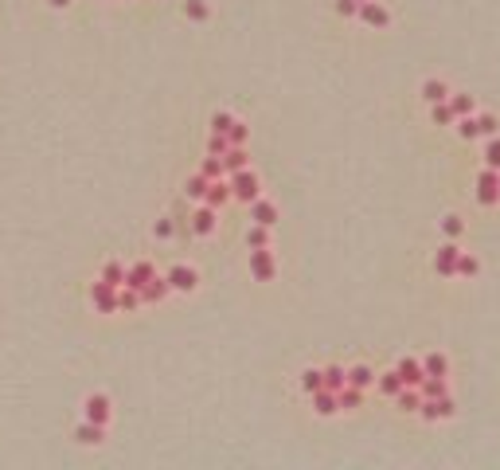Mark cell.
<instances>
[{
    "label": "cell",
    "instance_id": "cell-1",
    "mask_svg": "<svg viewBox=\"0 0 500 470\" xmlns=\"http://www.w3.org/2000/svg\"><path fill=\"white\" fill-rule=\"evenodd\" d=\"M227 184H231V200H243V204H250V200H258L262 196V184H258V172L246 165V169H238V172H231L227 177Z\"/></svg>",
    "mask_w": 500,
    "mask_h": 470
},
{
    "label": "cell",
    "instance_id": "cell-2",
    "mask_svg": "<svg viewBox=\"0 0 500 470\" xmlns=\"http://www.w3.org/2000/svg\"><path fill=\"white\" fill-rule=\"evenodd\" d=\"M477 200L485 204V208H497L500 204V169H480V177H477Z\"/></svg>",
    "mask_w": 500,
    "mask_h": 470
},
{
    "label": "cell",
    "instance_id": "cell-3",
    "mask_svg": "<svg viewBox=\"0 0 500 470\" xmlns=\"http://www.w3.org/2000/svg\"><path fill=\"white\" fill-rule=\"evenodd\" d=\"M165 279H168V286H172L176 294H192L199 286V270L188 267V263H176V267L165 270Z\"/></svg>",
    "mask_w": 500,
    "mask_h": 470
},
{
    "label": "cell",
    "instance_id": "cell-4",
    "mask_svg": "<svg viewBox=\"0 0 500 470\" xmlns=\"http://www.w3.org/2000/svg\"><path fill=\"white\" fill-rule=\"evenodd\" d=\"M250 274H255L258 282H274L278 274V259L270 247H250Z\"/></svg>",
    "mask_w": 500,
    "mask_h": 470
},
{
    "label": "cell",
    "instance_id": "cell-5",
    "mask_svg": "<svg viewBox=\"0 0 500 470\" xmlns=\"http://www.w3.org/2000/svg\"><path fill=\"white\" fill-rule=\"evenodd\" d=\"M418 416L426 423H438V420H453L457 416V408H453V400H450V392L446 396H434V400H422L418 404Z\"/></svg>",
    "mask_w": 500,
    "mask_h": 470
},
{
    "label": "cell",
    "instance_id": "cell-6",
    "mask_svg": "<svg viewBox=\"0 0 500 470\" xmlns=\"http://www.w3.org/2000/svg\"><path fill=\"white\" fill-rule=\"evenodd\" d=\"M109 416H114V404H109L106 392H90L86 404H82V420L90 423H109Z\"/></svg>",
    "mask_w": 500,
    "mask_h": 470
},
{
    "label": "cell",
    "instance_id": "cell-7",
    "mask_svg": "<svg viewBox=\"0 0 500 470\" xmlns=\"http://www.w3.org/2000/svg\"><path fill=\"white\" fill-rule=\"evenodd\" d=\"M356 16H360L368 28H391V12L383 8L379 0H360V8H356Z\"/></svg>",
    "mask_w": 500,
    "mask_h": 470
},
{
    "label": "cell",
    "instance_id": "cell-8",
    "mask_svg": "<svg viewBox=\"0 0 500 470\" xmlns=\"http://www.w3.org/2000/svg\"><path fill=\"white\" fill-rule=\"evenodd\" d=\"M90 302H94V310L98 314H118V286H109V282H94L90 286Z\"/></svg>",
    "mask_w": 500,
    "mask_h": 470
},
{
    "label": "cell",
    "instance_id": "cell-9",
    "mask_svg": "<svg viewBox=\"0 0 500 470\" xmlns=\"http://www.w3.org/2000/svg\"><path fill=\"white\" fill-rule=\"evenodd\" d=\"M457 255H461L457 240H446V243L438 247V255H434V270H438V274H446V279H453V270H457Z\"/></svg>",
    "mask_w": 500,
    "mask_h": 470
},
{
    "label": "cell",
    "instance_id": "cell-10",
    "mask_svg": "<svg viewBox=\"0 0 500 470\" xmlns=\"http://www.w3.org/2000/svg\"><path fill=\"white\" fill-rule=\"evenodd\" d=\"M215 228H219V208H207V204H199V208L192 212V231H196V235H211Z\"/></svg>",
    "mask_w": 500,
    "mask_h": 470
},
{
    "label": "cell",
    "instance_id": "cell-11",
    "mask_svg": "<svg viewBox=\"0 0 500 470\" xmlns=\"http://www.w3.org/2000/svg\"><path fill=\"white\" fill-rule=\"evenodd\" d=\"M395 372H399V381H402V388H418L422 384V360H414V357H402L399 365H395Z\"/></svg>",
    "mask_w": 500,
    "mask_h": 470
},
{
    "label": "cell",
    "instance_id": "cell-12",
    "mask_svg": "<svg viewBox=\"0 0 500 470\" xmlns=\"http://www.w3.org/2000/svg\"><path fill=\"white\" fill-rule=\"evenodd\" d=\"M153 274H157V267H153L149 259H141V263H133V267H126V286L129 291H141Z\"/></svg>",
    "mask_w": 500,
    "mask_h": 470
},
{
    "label": "cell",
    "instance_id": "cell-13",
    "mask_svg": "<svg viewBox=\"0 0 500 470\" xmlns=\"http://www.w3.org/2000/svg\"><path fill=\"white\" fill-rule=\"evenodd\" d=\"M137 294H141V302H165L168 294H172V286H168V279H165V274H153V279H149Z\"/></svg>",
    "mask_w": 500,
    "mask_h": 470
},
{
    "label": "cell",
    "instance_id": "cell-14",
    "mask_svg": "<svg viewBox=\"0 0 500 470\" xmlns=\"http://www.w3.org/2000/svg\"><path fill=\"white\" fill-rule=\"evenodd\" d=\"M75 439H79L82 447H98V443L106 439V423H90V420H82L79 427H75Z\"/></svg>",
    "mask_w": 500,
    "mask_h": 470
},
{
    "label": "cell",
    "instance_id": "cell-15",
    "mask_svg": "<svg viewBox=\"0 0 500 470\" xmlns=\"http://www.w3.org/2000/svg\"><path fill=\"white\" fill-rule=\"evenodd\" d=\"M250 220L255 223H262V228H274L278 223V204H270V200H250Z\"/></svg>",
    "mask_w": 500,
    "mask_h": 470
},
{
    "label": "cell",
    "instance_id": "cell-16",
    "mask_svg": "<svg viewBox=\"0 0 500 470\" xmlns=\"http://www.w3.org/2000/svg\"><path fill=\"white\" fill-rule=\"evenodd\" d=\"M227 200H231V184H227V177L211 180V184H207V192H204V204H207V208H223Z\"/></svg>",
    "mask_w": 500,
    "mask_h": 470
},
{
    "label": "cell",
    "instance_id": "cell-17",
    "mask_svg": "<svg viewBox=\"0 0 500 470\" xmlns=\"http://www.w3.org/2000/svg\"><path fill=\"white\" fill-rule=\"evenodd\" d=\"M313 411H317V416H324V420H328V416H336V411H340V404H336V392L317 388V392H313Z\"/></svg>",
    "mask_w": 500,
    "mask_h": 470
},
{
    "label": "cell",
    "instance_id": "cell-18",
    "mask_svg": "<svg viewBox=\"0 0 500 470\" xmlns=\"http://www.w3.org/2000/svg\"><path fill=\"white\" fill-rule=\"evenodd\" d=\"M422 372L426 376H450V357L446 353H426L422 357Z\"/></svg>",
    "mask_w": 500,
    "mask_h": 470
},
{
    "label": "cell",
    "instance_id": "cell-19",
    "mask_svg": "<svg viewBox=\"0 0 500 470\" xmlns=\"http://www.w3.org/2000/svg\"><path fill=\"white\" fill-rule=\"evenodd\" d=\"M336 404H340V411L363 408V388H356V384H344V388L336 392Z\"/></svg>",
    "mask_w": 500,
    "mask_h": 470
},
{
    "label": "cell",
    "instance_id": "cell-20",
    "mask_svg": "<svg viewBox=\"0 0 500 470\" xmlns=\"http://www.w3.org/2000/svg\"><path fill=\"white\" fill-rule=\"evenodd\" d=\"M250 165V157H246V149L243 145H231V149L223 153V172L231 177V172H238V169H246Z\"/></svg>",
    "mask_w": 500,
    "mask_h": 470
},
{
    "label": "cell",
    "instance_id": "cell-21",
    "mask_svg": "<svg viewBox=\"0 0 500 470\" xmlns=\"http://www.w3.org/2000/svg\"><path fill=\"white\" fill-rule=\"evenodd\" d=\"M446 392H450L446 376H422V384H418V396H422V400H434V396H446Z\"/></svg>",
    "mask_w": 500,
    "mask_h": 470
},
{
    "label": "cell",
    "instance_id": "cell-22",
    "mask_svg": "<svg viewBox=\"0 0 500 470\" xmlns=\"http://www.w3.org/2000/svg\"><path fill=\"white\" fill-rule=\"evenodd\" d=\"M422 98L430 102V106H434V102H446V98H450V87H446L441 79H426V82H422Z\"/></svg>",
    "mask_w": 500,
    "mask_h": 470
},
{
    "label": "cell",
    "instance_id": "cell-23",
    "mask_svg": "<svg viewBox=\"0 0 500 470\" xmlns=\"http://www.w3.org/2000/svg\"><path fill=\"white\" fill-rule=\"evenodd\" d=\"M344 372H348V384H356V388H363V392L375 384V372L368 369V365H352V369H344Z\"/></svg>",
    "mask_w": 500,
    "mask_h": 470
},
{
    "label": "cell",
    "instance_id": "cell-24",
    "mask_svg": "<svg viewBox=\"0 0 500 470\" xmlns=\"http://www.w3.org/2000/svg\"><path fill=\"white\" fill-rule=\"evenodd\" d=\"M321 376H324V388H328V392H340L344 384H348V372H344L340 365H328V369H321Z\"/></svg>",
    "mask_w": 500,
    "mask_h": 470
},
{
    "label": "cell",
    "instance_id": "cell-25",
    "mask_svg": "<svg viewBox=\"0 0 500 470\" xmlns=\"http://www.w3.org/2000/svg\"><path fill=\"white\" fill-rule=\"evenodd\" d=\"M477 270H480V259L477 255H469V251H461L457 255V270H453V274H457V279H473Z\"/></svg>",
    "mask_w": 500,
    "mask_h": 470
},
{
    "label": "cell",
    "instance_id": "cell-26",
    "mask_svg": "<svg viewBox=\"0 0 500 470\" xmlns=\"http://www.w3.org/2000/svg\"><path fill=\"white\" fill-rule=\"evenodd\" d=\"M446 102H450V110L457 114V118H465V114H473V110H477V102H473V94H453V90H450V98H446Z\"/></svg>",
    "mask_w": 500,
    "mask_h": 470
},
{
    "label": "cell",
    "instance_id": "cell-27",
    "mask_svg": "<svg viewBox=\"0 0 500 470\" xmlns=\"http://www.w3.org/2000/svg\"><path fill=\"white\" fill-rule=\"evenodd\" d=\"M453 126H457V138H465V141H477V138H480L477 114H465V118H457V122H453Z\"/></svg>",
    "mask_w": 500,
    "mask_h": 470
},
{
    "label": "cell",
    "instance_id": "cell-28",
    "mask_svg": "<svg viewBox=\"0 0 500 470\" xmlns=\"http://www.w3.org/2000/svg\"><path fill=\"white\" fill-rule=\"evenodd\" d=\"M141 306V294L129 291V286H118V314H133Z\"/></svg>",
    "mask_w": 500,
    "mask_h": 470
},
{
    "label": "cell",
    "instance_id": "cell-29",
    "mask_svg": "<svg viewBox=\"0 0 500 470\" xmlns=\"http://www.w3.org/2000/svg\"><path fill=\"white\" fill-rule=\"evenodd\" d=\"M375 384H379V392H383V396H391V400L402 392V381H399V372H395V369H391V372H383Z\"/></svg>",
    "mask_w": 500,
    "mask_h": 470
},
{
    "label": "cell",
    "instance_id": "cell-30",
    "mask_svg": "<svg viewBox=\"0 0 500 470\" xmlns=\"http://www.w3.org/2000/svg\"><path fill=\"white\" fill-rule=\"evenodd\" d=\"M184 16L188 20H196V24H204V20H211V8H207V0H188Z\"/></svg>",
    "mask_w": 500,
    "mask_h": 470
},
{
    "label": "cell",
    "instance_id": "cell-31",
    "mask_svg": "<svg viewBox=\"0 0 500 470\" xmlns=\"http://www.w3.org/2000/svg\"><path fill=\"white\" fill-rule=\"evenodd\" d=\"M430 118H434V126H453V122H457V114L450 110V102H434V106H430Z\"/></svg>",
    "mask_w": 500,
    "mask_h": 470
},
{
    "label": "cell",
    "instance_id": "cell-32",
    "mask_svg": "<svg viewBox=\"0 0 500 470\" xmlns=\"http://www.w3.org/2000/svg\"><path fill=\"white\" fill-rule=\"evenodd\" d=\"M207 184H211V180H207L204 172H196V177H188V184H184V196H192V200H204Z\"/></svg>",
    "mask_w": 500,
    "mask_h": 470
},
{
    "label": "cell",
    "instance_id": "cell-33",
    "mask_svg": "<svg viewBox=\"0 0 500 470\" xmlns=\"http://www.w3.org/2000/svg\"><path fill=\"white\" fill-rule=\"evenodd\" d=\"M246 247H270V228L250 223V231H246Z\"/></svg>",
    "mask_w": 500,
    "mask_h": 470
},
{
    "label": "cell",
    "instance_id": "cell-34",
    "mask_svg": "<svg viewBox=\"0 0 500 470\" xmlns=\"http://www.w3.org/2000/svg\"><path fill=\"white\" fill-rule=\"evenodd\" d=\"M485 165H489V169H500V133L485 138Z\"/></svg>",
    "mask_w": 500,
    "mask_h": 470
},
{
    "label": "cell",
    "instance_id": "cell-35",
    "mask_svg": "<svg viewBox=\"0 0 500 470\" xmlns=\"http://www.w3.org/2000/svg\"><path fill=\"white\" fill-rule=\"evenodd\" d=\"M102 282H109V286H126V267H121V263H106V267H102Z\"/></svg>",
    "mask_w": 500,
    "mask_h": 470
},
{
    "label": "cell",
    "instance_id": "cell-36",
    "mask_svg": "<svg viewBox=\"0 0 500 470\" xmlns=\"http://www.w3.org/2000/svg\"><path fill=\"white\" fill-rule=\"evenodd\" d=\"M441 235H446V240H461V235H465V220H461V216H446V220H441Z\"/></svg>",
    "mask_w": 500,
    "mask_h": 470
},
{
    "label": "cell",
    "instance_id": "cell-37",
    "mask_svg": "<svg viewBox=\"0 0 500 470\" xmlns=\"http://www.w3.org/2000/svg\"><path fill=\"white\" fill-rule=\"evenodd\" d=\"M199 172H204L207 180H219V177H227V172H223V157H211V153H207V157H204V165H199Z\"/></svg>",
    "mask_w": 500,
    "mask_h": 470
},
{
    "label": "cell",
    "instance_id": "cell-38",
    "mask_svg": "<svg viewBox=\"0 0 500 470\" xmlns=\"http://www.w3.org/2000/svg\"><path fill=\"white\" fill-rule=\"evenodd\" d=\"M395 404H399L402 411H418V404H422V396H418V388H402L399 396H395Z\"/></svg>",
    "mask_w": 500,
    "mask_h": 470
},
{
    "label": "cell",
    "instance_id": "cell-39",
    "mask_svg": "<svg viewBox=\"0 0 500 470\" xmlns=\"http://www.w3.org/2000/svg\"><path fill=\"white\" fill-rule=\"evenodd\" d=\"M301 388L309 392V396H313L317 388H324V376H321V369H305V372H301Z\"/></svg>",
    "mask_w": 500,
    "mask_h": 470
},
{
    "label": "cell",
    "instance_id": "cell-40",
    "mask_svg": "<svg viewBox=\"0 0 500 470\" xmlns=\"http://www.w3.org/2000/svg\"><path fill=\"white\" fill-rule=\"evenodd\" d=\"M477 126H480V138H492V133H500L497 114H477Z\"/></svg>",
    "mask_w": 500,
    "mask_h": 470
},
{
    "label": "cell",
    "instance_id": "cell-41",
    "mask_svg": "<svg viewBox=\"0 0 500 470\" xmlns=\"http://www.w3.org/2000/svg\"><path fill=\"white\" fill-rule=\"evenodd\" d=\"M231 126H235V114H227V110H219L215 118H211V133H223V138H227Z\"/></svg>",
    "mask_w": 500,
    "mask_h": 470
},
{
    "label": "cell",
    "instance_id": "cell-42",
    "mask_svg": "<svg viewBox=\"0 0 500 470\" xmlns=\"http://www.w3.org/2000/svg\"><path fill=\"white\" fill-rule=\"evenodd\" d=\"M246 138H250V130H246L243 122L235 118V126H231V130H227V141H231V145H246Z\"/></svg>",
    "mask_w": 500,
    "mask_h": 470
},
{
    "label": "cell",
    "instance_id": "cell-43",
    "mask_svg": "<svg viewBox=\"0 0 500 470\" xmlns=\"http://www.w3.org/2000/svg\"><path fill=\"white\" fill-rule=\"evenodd\" d=\"M227 149H231V141H227L223 133H211V141H207V153H211V157H223Z\"/></svg>",
    "mask_w": 500,
    "mask_h": 470
},
{
    "label": "cell",
    "instance_id": "cell-44",
    "mask_svg": "<svg viewBox=\"0 0 500 470\" xmlns=\"http://www.w3.org/2000/svg\"><path fill=\"white\" fill-rule=\"evenodd\" d=\"M356 8H360V0H336V12H340V16H356Z\"/></svg>",
    "mask_w": 500,
    "mask_h": 470
},
{
    "label": "cell",
    "instance_id": "cell-45",
    "mask_svg": "<svg viewBox=\"0 0 500 470\" xmlns=\"http://www.w3.org/2000/svg\"><path fill=\"white\" fill-rule=\"evenodd\" d=\"M157 240H168V235H172V220H157Z\"/></svg>",
    "mask_w": 500,
    "mask_h": 470
},
{
    "label": "cell",
    "instance_id": "cell-46",
    "mask_svg": "<svg viewBox=\"0 0 500 470\" xmlns=\"http://www.w3.org/2000/svg\"><path fill=\"white\" fill-rule=\"evenodd\" d=\"M47 4H51V8H67L70 0H47Z\"/></svg>",
    "mask_w": 500,
    "mask_h": 470
}]
</instances>
